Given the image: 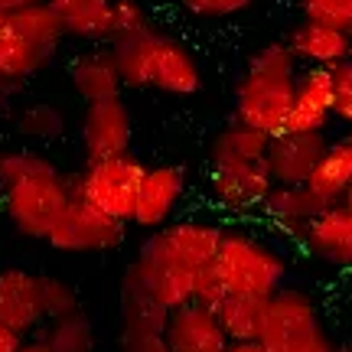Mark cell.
<instances>
[{
    "label": "cell",
    "mask_w": 352,
    "mask_h": 352,
    "mask_svg": "<svg viewBox=\"0 0 352 352\" xmlns=\"http://www.w3.org/2000/svg\"><path fill=\"white\" fill-rule=\"evenodd\" d=\"M333 118L352 127V56L333 65Z\"/></svg>",
    "instance_id": "31"
},
{
    "label": "cell",
    "mask_w": 352,
    "mask_h": 352,
    "mask_svg": "<svg viewBox=\"0 0 352 352\" xmlns=\"http://www.w3.org/2000/svg\"><path fill=\"white\" fill-rule=\"evenodd\" d=\"M267 134L232 118L209 140V192L226 212H261L264 199L277 186L267 170Z\"/></svg>",
    "instance_id": "3"
},
{
    "label": "cell",
    "mask_w": 352,
    "mask_h": 352,
    "mask_svg": "<svg viewBox=\"0 0 352 352\" xmlns=\"http://www.w3.org/2000/svg\"><path fill=\"white\" fill-rule=\"evenodd\" d=\"M226 352H271L261 340H232L226 346Z\"/></svg>",
    "instance_id": "35"
},
{
    "label": "cell",
    "mask_w": 352,
    "mask_h": 352,
    "mask_svg": "<svg viewBox=\"0 0 352 352\" xmlns=\"http://www.w3.org/2000/svg\"><path fill=\"white\" fill-rule=\"evenodd\" d=\"M300 13L303 20H316L340 30L352 26V0H300Z\"/></svg>",
    "instance_id": "29"
},
{
    "label": "cell",
    "mask_w": 352,
    "mask_h": 352,
    "mask_svg": "<svg viewBox=\"0 0 352 352\" xmlns=\"http://www.w3.org/2000/svg\"><path fill=\"white\" fill-rule=\"evenodd\" d=\"M349 43H352V26H349Z\"/></svg>",
    "instance_id": "42"
},
{
    "label": "cell",
    "mask_w": 352,
    "mask_h": 352,
    "mask_svg": "<svg viewBox=\"0 0 352 352\" xmlns=\"http://www.w3.org/2000/svg\"><path fill=\"white\" fill-rule=\"evenodd\" d=\"M144 173H147V164L138 160L131 151L101 157V160H85V166L72 176V192L98 206L101 212L131 222Z\"/></svg>",
    "instance_id": "8"
},
{
    "label": "cell",
    "mask_w": 352,
    "mask_h": 352,
    "mask_svg": "<svg viewBox=\"0 0 352 352\" xmlns=\"http://www.w3.org/2000/svg\"><path fill=\"white\" fill-rule=\"evenodd\" d=\"M297 76H300V63L287 50V43L261 46L248 59L235 85V104H232L235 121L261 131L267 138L287 131Z\"/></svg>",
    "instance_id": "4"
},
{
    "label": "cell",
    "mask_w": 352,
    "mask_h": 352,
    "mask_svg": "<svg viewBox=\"0 0 352 352\" xmlns=\"http://www.w3.org/2000/svg\"><path fill=\"white\" fill-rule=\"evenodd\" d=\"M43 297H46V316H50V320L72 314V310H82L76 287H72L69 280H63V277L43 274Z\"/></svg>",
    "instance_id": "30"
},
{
    "label": "cell",
    "mask_w": 352,
    "mask_h": 352,
    "mask_svg": "<svg viewBox=\"0 0 352 352\" xmlns=\"http://www.w3.org/2000/svg\"><path fill=\"white\" fill-rule=\"evenodd\" d=\"M186 196V170L176 164H160L147 166L144 183L138 189V202L131 212V226L153 232V228L173 222L179 202Z\"/></svg>",
    "instance_id": "12"
},
{
    "label": "cell",
    "mask_w": 352,
    "mask_h": 352,
    "mask_svg": "<svg viewBox=\"0 0 352 352\" xmlns=\"http://www.w3.org/2000/svg\"><path fill=\"white\" fill-rule=\"evenodd\" d=\"M333 352H352V349H349V346H336V349H333Z\"/></svg>",
    "instance_id": "40"
},
{
    "label": "cell",
    "mask_w": 352,
    "mask_h": 352,
    "mask_svg": "<svg viewBox=\"0 0 352 352\" xmlns=\"http://www.w3.org/2000/svg\"><path fill=\"white\" fill-rule=\"evenodd\" d=\"M72 199V176H63L50 157L33 151L0 153V209L13 232L46 241Z\"/></svg>",
    "instance_id": "2"
},
{
    "label": "cell",
    "mask_w": 352,
    "mask_h": 352,
    "mask_svg": "<svg viewBox=\"0 0 352 352\" xmlns=\"http://www.w3.org/2000/svg\"><path fill=\"white\" fill-rule=\"evenodd\" d=\"M323 131H280L267 140V170L277 186H303L327 151Z\"/></svg>",
    "instance_id": "14"
},
{
    "label": "cell",
    "mask_w": 352,
    "mask_h": 352,
    "mask_svg": "<svg viewBox=\"0 0 352 352\" xmlns=\"http://www.w3.org/2000/svg\"><path fill=\"white\" fill-rule=\"evenodd\" d=\"M20 3H36V0H20Z\"/></svg>",
    "instance_id": "41"
},
{
    "label": "cell",
    "mask_w": 352,
    "mask_h": 352,
    "mask_svg": "<svg viewBox=\"0 0 352 352\" xmlns=\"http://www.w3.org/2000/svg\"><path fill=\"white\" fill-rule=\"evenodd\" d=\"M3 108H7V91L0 88V121H3Z\"/></svg>",
    "instance_id": "38"
},
{
    "label": "cell",
    "mask_w": 352,
    "mask_h": 352,
    "mask_svg": "<svg viewBox=\"0 0 352 352\" xmlns=\"http://www.w3.org/2000/svg\"><path fill=\"white\" fill-rule=\"evenodd\" d=\"M0 323L33 336L50 323L46 297H43V274H30L23 267L0 271Z\"/></svg>",
    "instance_id": "13"
},
{
    "label": "cell",
    "mask_w": 352,
    "mask_h": 352,
    "mask_svg": "<svg viewBox=\"0 0 352 352\" xmlns=\"http://www.w3.org/2000/svg\"><path fill=\"white\" fill-rule=\"evenodd\" d=\"M39 333L50 340L52 352H95V327L85 316V310L56 316Z\"/></svg>",
    "instance_id": "25"
},
{
    "label": "cell",
    "mask_w": 352,
    "mask_h": 352,
    "mask_svg": "<svg viewBox=\"0 0 352 352\" xmlns=\"http://www.w3.org/2000/svg\"><path fill=\"white\" fill-rule=\"evenodd\" d=\"M20 352H52V346L43 333H36V336H26L23 346H20Z\"/></svg>",
    "instance_id": "36"
},
{
    "label": "cell",
    "mask_w": 352,
    "mask_h": 352,
    "mask_svg": "<svg viewBox=\"0 0 352 352\" xmlns=\"http://www.w3.org/2000/svg\"><path fill=\"white\" fill-rule=\"evenodd\" d=\"M323 206H327V202L316 199L314 192L307 189V183H303V186H274L271 196L264 199L261 215L274 232H284V235H290V239L297 241L300 232L307 228V222H310Z\"/></svg>",
    "instance_id": "20"
},
{
    "label": "cell",
    "mask_w": 352,
    "mask_h": 352,
    "mask_svg": "<svg viewBox=\"0 0 352 352\" xmlns=\"http://www.w3.org/2000/svg\"><path fill=\"white\" fill-rule=\"evenodd\" d=\"M78 140L85 160H101L114 153H127L134 140V118L124 98L88 101L82 118H78Z\"/></svg>",
    "instance_id": "10"
},
{
    "label": "cell",
    "mask_w": 352,
    "mask_h": 352,
    "mask_svg": "<svg viewBox=\"0 0 352 352\" xmlns=\"http://www.w3.org/2000/svg\"><path fill=\"white\" fill-rule=\"evenodd\" d=\"M147 30H153V26H151V10L144 7V0H111V43L140 36Z\"/></svg>",
    "instance_id": "28"
},
{
    "label": "cell",
    "mask_w": 352,
    "mask_h": 352,
    "mask_svg": "<svg viewBox=\"0 0 352 352\" xmlns=\"http://www.w3.org/2000/svg\"><path fill=\"white\" fill-rule=\"evenodd\" d=\"M13 23L20 26L23 33L39 52H46L50 59H56L59 52V43L65 39V30H63V20L59 13L52 10L50 0H36V3H20L13 10Z\"/></svg>",
    "instance_id": "23"
},
{
    "label": "cell",
    "mask_w": 352,
    "mask_h": 352,
    "mask_svg": "<svg viewBox=\"0 0 352 352\" xmlns=\"http://www.w3.org/2000/svg\"><path fill=\"white\" fill-rule=\"evenodd\" d=\"M23 333L20 329L7 327V323H0V352H20V346H23Z\"/></svg>",
    "instance_id": "34"
},
{
    "label": "cell",
    "mask_w": 352,
    "mask_h": 352,
    "mask_svg": "<svg viewBox=\"0 0 352 352\" xmlns=\"http://www.w3.org/2000/svg\"><path fill=\"white\" fill-rule=\"evenodd\" d=\"M212 310H215V316H219V323H222L228 340H258V333H261V316H264V300L226 294Z\"/></svg>",
    "instance_id": "24"
},
{
    "label": "cell",
    "mask_w": 352,
    "mask_h": 352,
    "mask_svg": "<svg viewBox=\"0 0 352 352\" xmlns=\"http://www.w3.org/2000/svg\"><path fill=\"white\" fill-rule=\"evenodd\" d=\"M69 85L78 98L85 101H104L118 98L124 88V76L118 69L111 46L108 50H85L78 52L76 59L69 63Z\"/></svg>",
    "instance_id": "19"
},
{
    "label": "cell",
    "mask_w": 352,
    "mask_h": 352,
    "mask_svg": "<svg viewBox=\"0 0 352 352\" xmlns=\"http://www.w3.org/2000/svg\"><path fill=\"white\" fill-rule=\"evenodd\" d=\"M333 121V69L303 65L294 88L287 131H327Z\"/></svg>",
    "instance_id": "17"
},
{
    "label": "cell",
    "mask_w": 352,
    "mask_h": 352,
    "mask_svg": "<svg viewBox=\"0 0 352 352\" xmlns=\"http://www.w3.org/2000/svg\"><path fill=\"white\" fill-rule=\"evenodd\" d=\"M52 59L39 52L13 23V10H0V88L13 95L26 82H33L43 69H50Z\"/></svg>",
    "instance_id": "16"
},
{
    "label": "cell",
    "mask_w": 352,
    "mask_h": 352,
    "mask_svg": "<svg viewBox=\"0 0 352 352\" xmlns=\"http://www.w3.org/2000/svg\"><path fill=\"white\" fill-rule=\"evenodd\" d=\"M20 7V0H0V10H16Z\"/></svg>",
    "instance_id": "37"
},
{
    "label": "cell",
    "mask_w": 352,
    "mask_h": 352,
    "mask_svg": "<svg viewBox=\"0 0 352 352\" xmlns=\"http://www.w3.org/2000/svg\"><path fill=\"white\" fill-rule=\"evenodd\" d=\"M118 69L131 88H153L173 98H189L202 88V69L196 56L176 36L147 30L140 36L111 43Z\"/></svg>",
    "instance_id": "5"
},
{
    "label": "cell",
    "mask_w": 352,
    "mask_h": 352,
    "mask_svg": "<svg viewBox=\"0 0 352 352\" xmlns=\"http://www.w3.org/2000/svg\"><path fill=\"white\" fill-rule=\"evenodd\" d=\"M258 340L271 352H333L336 342L329 340L320 307L310 294L297 287H284L264 300L261 333Z\"/></svg>",
    "instance_id": "7"
},
{
    "label": "cell",
    "mask_w": 352,
    "mask_h": 352,
    "mask_svg": "<svg viewBox=\"0 0 352 352\" xmlns=\"http://www.w3.org/2000/svg\"><path fill=\"white\" fill-rule=\"evenodd\" d=\"M252 3L254 0H179V7L199 20H228V16H239L241 10H248Z\"/></svg>",
    "instance_id": "32"
},
{
    "label": "cell",
    "mask_w": 352,
    "mask_h": 352,
    "mask_svg": "<svg viewBox=\"0 0 352 352\" xmlns=\"http://www.w3.org/2000/svg\"><path fill=\"white\" fill-rule=\"evenodd\" d=\"M121 352H173L160 329H121Z\"/></svg>",
    "instance_id": "33"
},
{
    "label": "cell",
    "mask_w": 352,
    "mask_h": 352,
    "mask_svg": "<svg viewBox=\"0 0 352 352\" xmlns=\"http://www.w3.org/2000/svg\"><path fill=\"white\" fill-rule=\"evenodd\" d=\"M65 36L82 43H111V0H50Z\"/></svg>",
    "instance_id": "22"
},
{
    "label": "cell",
    "mask_w": 352,
    "mask_h": 352,
    "mask_svg": "<svg viewBox=\"0 0 352 352\" xmlns=\"http://www.w3.org/2000/svg\"><path fill=\"white\" fill-rule=\"evenodd\" d=\"M342 202H346V206H352V189H349V192H346V199H342Z\"/></svg>",
    "instance_id": "39"
},
{
    "label": "cell",
    "mask_w": 352,
    "mask_h": 352,
    "mask_svg": "<svg viewBox=\"0 0 352 352\" xmlns=\"http://www.w3.org/2000/svg\"><path fill=\"white\" fill-rule=\"evenodd\" d=\"M222 232L226 226L209 219H183L153 228L140 245L138 258L127 264L124 284L144 290L166 310L192 300L199 274L215 264Z\"/></svg>",
    "instance_id": "1"
},
{
    "label": "cell",
    "mask_w": 352,
    "mask_h": 352,
    "mask_svg": "<svg viewBox=\"0 0 352 352\" xmlns=\"http://www.w3.org/2000/svg\"><path fill=\"white\" fill-rule=\"evenodd\" d=\"M349 138H352V127H349Z\"/></svg>",
    "instance_id": "43"
},
{
    "label": "cell",
    "mask_w": 352,
    "mask_h": 352,
    "mask_svg": "<svg viewBox=\"0 0 352 352\" xmlns=\"http://www.w3.org/2000/svg\"><path fill=\"white\" fill-rule=\"evenodd\" d=\"M124 226L121 219L101 212L98 206H91L88 199L76 196L69 206L63 209L59 222L52 226L46 245L56 248L63 254H98V252H111L124 241Z\"/></svg>",
    "instance_id": "9"
},
{
    "label": "cell",
    "mask_w": 352,
    "mask_h": 352,
    "mask_svg": "<svg viewBox=\"0 0 352 352\" xmlns=\"http://www.w3.org/2000/svg\"><path fill=\"white\" fill-rule=\"evenodd\" d=\"M287 50L297 56L300 65H323L333 69L342 59L352 56V43H349V30L340 26H327L316 23V20H303L287 33Z\"/></svg>",
    "instance_id": "18"
},
{
    "label": "cell",
    "mask_w": 352,
    "mask_h": 352,
    "mask_svg": "<svg viewBox=\"0 0 352 352\" xmlns=\"http://www.w3.org/2000/svg\"><path fill=\"white\" fill-rule=\"evenodd\" d=\"M166 316H170L166 307L121 280V329H160L164 333Z\"/></svg>",
    "instance_id": "27"
},
{
    "label": "cell",
    "mask_w": 352,
    "mask_h": 352,
    "mask_svg": "<svg viewBox=\"0 0 352 352\" xmlns=\"http://www.w3.org/2000/svg\"><path fill=\"white\" fill-rule=\"evenodd\" d=\"M212 267L226 294H239V297L267 300L271 294H277L287 284L284 252L241 226H232L222 232V245H219Z\"/></svg>",
    "instance_id": "6"
},
{
    "label": "cell",
    "mask_w": 352,
    "mask_h": 352,
    "mask_svg": "<svg viewBox=\"0 0 352 352\" xmlns=\"http://www.w3.org/2000/svg\"><path fill=\"white\" fill-rule=\"evenodd\" d=\"M307 189L320 202H342L352 189V138L346 134L342 140H329L320 164L307 179Z\"/></svg>",
    "instance_id": "21"
},
{
    "label": "cell",
    "mask_w": 352,
    "mask_h": 352,
    "mask_svg": "<svg viewBox=\"0 0 352 352\" xmlns=\"http://www.w3.org/2000/svg\"><path fill=\"white\" fill-rule=\"evenodd\" d=\"M13 127L30 140H56L65 127V114L50 101H26L13 114Z\"/></svg>",
    "instance_id": "26"
},
{
    "label": "cell",
    "mask_w": 352,
    "mask_h": 352,
    "mask_svg": "<svg viewBox=\"0 0 352 352\" xmlns=\"http://www.w3.org/2000/svg\"><path fill=\"white\" fill-rule=\"evenodd\" d=\"M303 252L316 261L349 271L352 267V206L329 202L307 222V228L297 239Z\"/></svg>",
    "instance_id": "11"
},
{
    "label": "cell",
    "mask_w": 352,
    "mask_h": 352,
    "mask_svg": "<svg viewBox=\"0 0 352 352\" xmlns=\"http://www.w3.org/2000/svg\"><path fill=\"white\" fill-rule=\"evenodd\" d=\"M164 336L173 352H226L232 340L209 303L186 300L173 307L164 323Z\"/></svg>",
    "instance_id": "15"
}]
</instances>
